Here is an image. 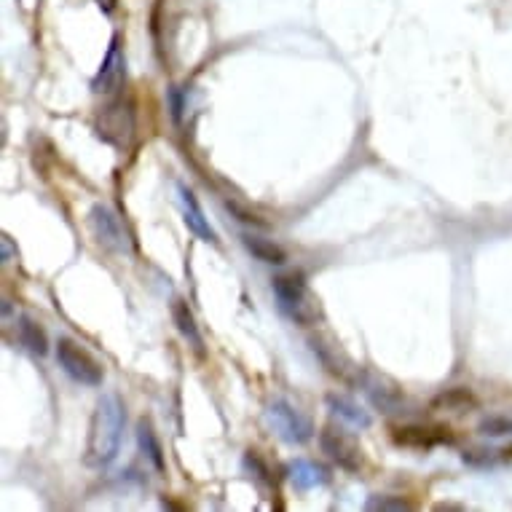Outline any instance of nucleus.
<instances>
[{"instance_id":"1","label":"nucleus","mask_w":512,"mask_h":512,"mask_svg":"<svg viewBox=\"0 0 512 512\" xmlns=\"http://www.w3.org/2000/svg\"><path fill=\"white\" fill-rule=\"evenodd\" d=\"M126 427L124 403L116 395H102L89 421V437H86V467L102 470L116 462L121 451V437Z\"/></svg>"},{"instance_id":"2","label":"nucleus","mask_w":512,"mask_h":512,"mask_svg":"<svg viewBox=\"0 0 512 512\" xmlns=\"http://www.w3.org/2000/svg\"><path fill=\"white\" fill-rule=\"evenodd\" d=\"M271 287L277 295L279 309L285 311L295 325H314L317 306L311 301L309 287H306V279L301 274H279V277H274Z\"/></svg>"},{"instance_id":"3","label":"nucleus","mask_w":512,"mask_h":512,"mask_svg":"<svg viewBox=\"0 0 512 512\" xmlns=\"http://www.w3.org/2000/svg\"><path fill=\"white\" fill-rule=\"evenodd\" d=\"M57 362L73 381L84 387H100L105 381V370L92 352H86L84 346L76 344L73 338H59L57 341Z\"/></svg>"},{"instance_id":"4","label":"nucleus","mask_w":512,"mask_h":512,"mask_svg":"<svg viewBox=\"0 0 512 512\" xmlns=\"http://www.w3.org/2000/svg\"><path fill=\"white\" fill-rule=\"evenodd\" d=\"M266 419L274 427L282 440L287 443H309L311 437H314V424H311L309 416H303L295 405H290L287 400H274L269 405V411H266Z\"/></svg>"},{"instance_id":"5","label":"nucleus","mask_w":512,"mask_h":512,"mask_svg":"<svg viewBox=\"0 0 512 512\" xmlns=\"http://www.w3.org/2000/svg\"><path fill=\"white\" fill-rule=\"evenodd\" d=\"M319 448L328 454L330 462H336L341 470L360 472L362 470V448L354 437H349L344 429L328 427L319 432Z\"/></svg>"},{"instance_id":"6","label":"nucleus","mask_w":512,"mask_h":512,"mask_svg":"<svg viewBox=\"0 0 512 512\" xmlns=\"http://www.w3.org/2000/svg\"><path fill=\"white\" fill-rule=\"evenodd\" d=\"M97 135L110 145H118V148H126L132 135H135V116H132V108L124 105V102H113L108 108L102 110L100 118H97Z\"/></svg>"},{"instance_id":"7","label":"nucleus","mask_w":512,"mask_h":512,"mask_svg":"<svg viewBox=\"0 0 512 512\" xmlns=\"http://www.w3.org/2000/svg\"><path fill=\"white\" fill-rule=\"evenodd\" d=\"M126 81V57L121 49V38L113 35L110 38L108 54L102 59L97 76L92 78V92L94 94H116Z\"/></svg>"},{"instance_id":"8","label":"nucleus","mask_w":512,"mask_h":512,"mask_svg":"<svg viewBox=\"0 0 512 512\" xmlns=\"http://www.w3.org/2000/svg\"><path fill=\"white\" fill-rule=\"evenodd\" d=\"M89 226H92V234L97 236V242L102 247H108L113 252L129 250V236L124 231V223L105 204H94L92 212H89Z\"/></svg>"},{"instance_id":"9","label":"nucleus","mask_w":512,"mask_h":512,"mask_svg":"<svg viewBox=\"0 0 512 512\" xmlns=\"http://www.w3.org/2000/svg\"><path fill=\"white\" fill-rule=\"evenodd\" d=\"M362 384H365V392H368L370 403L376 405L381 413H387V416H400V413H405V408H408V400H405L403 392H400L395 384L384 381V378L365 376Z\"/></svg>"},{"instance_id":"10","label":"nucleus","mask_w":512,"mask_h":512,"mask_svg":"<svg viewBox=\"0 0 512 512\" xmlns=\"http://www.w3.org/2000/svg\"><path fill=\"white\" fill-rule=\"evenodd\" d=\"M392 440L405 448H435V445L454 443V435L448 427H424V424H411L392 432Z\"/></svg>"},{"instance_id":"11","label":"nucleus","mask_w":512,"mask_h":512,"mask_svg":"<svg viewBox=\"0 0 512 512\" xmlns=\"http://www.w3.org/2000/svg\"><path fill=\"white\" fill-rule=\"evenodd\" d=\"M177 194H180V207H183V220L185 226L191 228L202 242L215 244L218 242V234H215V228L210 226V220L204 218V210L196 194L191 188H185V185H177Z\"/></svg>"},{"instance_id":"12","label":"nucleus","mask_w":512,"mask_h":512,"mask_svg":"<svg viewBox=\"0 0 512 512\" xmlns=\"http://www.w3.org/2000/svg\"><path fill=\"white\" fill-rule=\"evenodd\" d=\"M287 478H290L293 488H298V491H311V488L328 486L330 470L325 464L311 462V459H295L287 467Z\"/></svg>"},{"instance_id":"13","label":"nucleus","mask_w":512,"mask_h":512,"mask_svg":"<svg viewBox=\"0 0 512 512\" xmlns=\"http://www.w3.org/2000/svg\"><path fill=\"white\" fill-rule=\"evenodd\" d=\"M328 411L336 416L338 421H344L349 427L354 429H368L373 424L368 411H362L360 405L354 403L352 397L344 395H328Z\"/></svg>"},{"instance_id":"14","label":"nucleus","mask_w":512,"mask_h":512,"mask_svg":"<svg viewBox=\"0 0 512 512\" xmlns=\"http://www.w3.org/2000/svg\"><path fill=\"white\" fill-rule=\"evenodd\" d=\"M172 319H175L180 336H183L188 344L194 346V352L204 354L202 330H199V325H196V317H194V311H191V306L177 298V301L172 303Z\"/></svg>"},{"instance_id":"15","label":"nucleus","mask_w":512,"mask_h":512,"mask_svg":"<svg viewBox=\"0 0 512 512\" xmlns=\"http://www.w3.org/2000/svg\"><path fill=\"white\" fill-rule=\"evenodd\" d=\"M242 244L255 261L269 263V266H282L287 261V252L279 244H274L271 239H263L258 234H244Z\"/></svg>"},{"instance_id":"16","label":"nucleus","mask_w":512,"mask_h":512,"mask_svg":"<svg viewBox=\"0 0 512 512\" xmlns=\"http://www.w3.org/2000/svg\"><path fill=\"white\" fill-rule=\"evenodd\" d=\"M137 443H140V451L145 454V459H148L156 470L161 472L167 467L159 437H156V429H153V424L148 419H140V424H137Z\"/></svg>"},{"instance_id":"17","label":"nucleus","mask_w":512,"mask_h":512,"mask_svg":"<svg viewBox=\"0 0 512 512\" xmlns=\"http://www.w3.org/2000/svg\"><path fill=\"white\" fill-rule=\"evenodd\" d=\"M17 338H19V344L25 346L30 354H38V357H43V354L49 352V338H46L43 328H38V325H35L30 317L19 319Z\"/></svg>"},{"instance_id":"18","label":"nucleus","mask_w":512,"mask_h":512,"mask_svg":"<svg viewBox=\"0 0 512 512\" xmlns=\"http://www.w3.org/2000/svg\"><path fill=\"white\" fill-rule=\"evenodd\" d=\"M416 504L403 499V496H392V494H376L370 496L365 510L370 512H411Z\"/></svg>"},{"instance_id":"19","label":"nucleus","mask_w":512,"mask_h":512,"mask_svg":"<svg viewBox=\"0 0 512 512\" xmlns=\"http://www.w3.org/2000/svg\"><path fill=\"white\" fill-rule=\"evenodd\" d=\"M467 405H475V400H472L467 389H451V392H443L435 400V408H454V411H462Z\"/></svg>"},{"instance_id":"20","label":"nucleus","mask_w":512,"mask_h":512,"mask_svg":"<svg viewBox=\"0 0 512 512\" xmlns=\"http://www.w3.org/2000/svg\"><path fill=\"white\" fill-rule=\"evenodd\" d=\"M480 435H486V437L512 435V419H504V416H488V419L480 421Z\"/></svg>"},{"instance_id":"21","label":"nucleus","mask_w":512,"mask_h":512,"mask_svg":"<svg viewBox=\"0 0 512 512\" xmlns=\"http://www.w3.org/2000/svg\"><path fill=\"white\" fill-rule=\"evenodd\" d=\"M244 467L252 472V478L258 480L261 486H271V472L269 467L263 464V459L255 451H247V456H244Z\"/></svg>"},{"instance_id":"22","label":"nucleus","mask_w":512,"mask_h":512,"mask_svg":"<svg viewBox=\"0 0 512 512\" xmlns=\"http://www.w3.org/2000/svg\"><path fill=\"white\" fill-rule=\"evenodd\" d=\"M94 3L100 6L102 14H113V11H116V6H118V0H94Z\"/></svg>"},{"instance_id":"23","label":"nucleus","mask_w":512,"mask_h":512,"mask_svg":"<svg viewBox=\"0 0 512 512\" xmlns=\"http://www.w3.org/2000/svg\"><path fill=\"white\" fill-rule=\"evenodd\" d=\"M0 258H3V263H9V258H11V239H9V236H3V250H0Z\"/></svg>"},{"instance_id":"24","label":"nucleus","mask_w":512,"mask_h":512,"mask_svg":"<svg viewBox=\"0 0 512 512\" xmlns=\"http://www.w3.org/2000/svg\"><path fill=\"white\" fill-rule=\"evenodd\" d=\"M504 454H507L512 459V445H510V448H507V451H504Z\"/></svg>"}]
</instances>
